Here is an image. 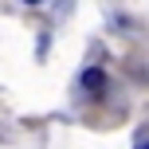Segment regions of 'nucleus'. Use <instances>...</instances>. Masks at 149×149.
<instances>
[{
	"label": "nucleus",
	"mask_w": 149,
	"mask_h": 149,
	"mask_svg": "<svg viewBox=\"0 0 149 149\" xmlns=\"http://www.w3.org/2000/svg\"><path fill=\"white\" fill-rule=\"evenodd\" d=\"M28 4H39V0H28Z\"/></svg>",
	"instance_id": "obj_2"
},
{
	"label": "nucleus",
	"mask_w": 149,
	"mask_h": 149,
	"mask_svg": "<svg viewBox=\"0 0 149 149\" xmlns=\"http://www.w3.org/2000/svg\"><path fill=\"white\" fill-rule=\"evenodd\" d=\"M82 86H86V90H94V94H102V86H106V74L98 71V67L82 71Z\"/></svg>",
	"instance_id": "obj_1"
}]
</instances>
